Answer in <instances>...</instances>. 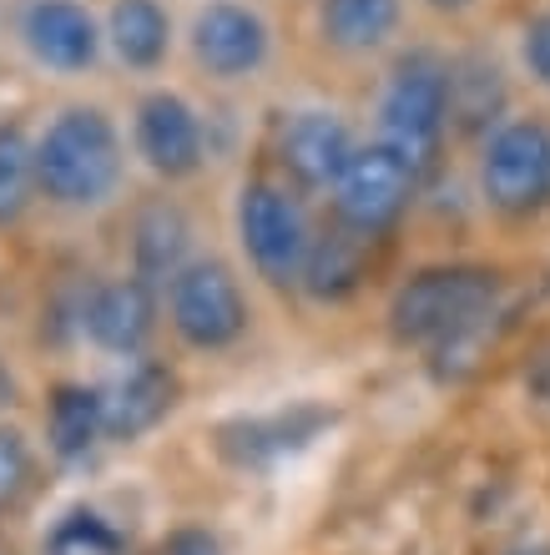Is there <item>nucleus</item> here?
Returning a JSON list of instances; mask_svg holds the SVG:
<instances>
[{
    "label": "nucleus",
    "instance_id": "obj_1",
    "mask_svg": "<svg viewBox=\"0 0 550 555\" xmlns=\"http://www.w3.org/2000/svg\"><path fill=\"white\" fill-rule=\"evenodd\" d=\"M500 298V273L490 268H424L394 293L389 323L405 344L424 349H464L490 323Z\"/></svg>",
    "mask_w": 550,
    "mask_h": 555
},
{
    "label": "nucleus",
    "instance_id": "obj_2",
    "mask_svg": "<svg viewBox=\"0 0 550 555\" xmlns=\"http://www.w3.org/2000/svg\"><path fill=\"white\" fill-rule=\"evenodd\" d=\"M36 172H41L46 197H56L66 207H91L121 177V142L116 127L97 112V106H72L46 127L41 146H36Z\"/></svg>",
    "mask_w": 550,
    "mask_h": 555
},
{
    "label": "nucleus",
    "instance_id": "obj_3",
    "mask_svg": "<svg viewBox=\"0 0 550 555\" xmlns=\"http://www.w3.org/2000/svg\"><path fill=\"white\" fill-rule=\"evenodd\" d=\"M445 117H449V66H439L430 51H414V56L399 61V72H394L389 91H384V112H379L384 146L399 152L414 172H424L439 152Z\"/></svg>",
    "mask_w": 550,
    "mask_h": 555
},
{
    "label": "nucleus",
    "instance_id": "obj_4",
    "mask_svg": "<svg viewBox=\"0 0 550 555\" xmlns=\"http://www.w3.org/2000/svg\"><path fill=\"white\" fill-rule=\"evenodd\" d=\"M238 233H243V248L253 258L273 288H289L304 278V258H308V228L304 212L293 207V197L273 182H253L238 197Z\"/></svg>",
    "mask_w": 550,
    "mask_h": 555
},
{
    "label": "nucleus",
    "instance_id": "obj_5",
    "mask_svg": "<svg viewBox=\"0 0 550 555\" xmlns=\"http://www.w3.org/2000/svg\"><path fill=\"white\" fill-rule=\"evenodd\" d=\"M414 167H409L399 152L389 146H359L354 157H348L344 177L333 182V207H338V218L344 228L363 237H379L389 233L399 212L409 207V192H414Z\"/></svg>",
    "mask_w": 550,
    "mask_h": 555
},
{
    "label": "nucleus",
    "instance_id": "obj_6",
    "mask_svg": "<svg viewBox=\"0 0 550 555\" xmlns=\"http://www.w3.org/2000/svg\"><path fill=\"white\" fill-rule=\"evenodd\" d=\"M172 323L192 349H228L247 328L238 278L222 263H188L172 278Z\"/></svg>",
    "mask_w": 550,
    "mask_h": 555
},
{
    "label": "nucleus",
    "instance_id": "obj_7",
    "mask_svg": "<svg viewBox=\"0 0 550 555\" xmlns=\"http://www.w3.org/2000/svg\"><path fill=\"white\" fill-rule=\"evenodd\" d=\"M485 197L500 212H536L550 197V132L540 121H510L490 137Z\"/></svg>",
    "mask_w": 550,
    "mask_h": 555
},
{
    "label": "nucleus",
    "instance_id": "obj_8",
    "mask_svg": "<svg viewBox=\"0 0 550 555\" xmlns=\"http://www.w3.org/2000/svg\"><path fill=\"white\" fill-rule=\"evenodd\" d=\"M137 146L142 157L152 162V172L162 177H188L197 172L203 162V127L192 117V106L172 91H157L146 96L142 112H137Z\"/></svg>",
    "mask_w": 550,
    "mask_h": 555
},
{
    "label": "nucleus",
    "instance_id": "obj_9",
    "mask_svg": "<svg viewBox=\"0 0 550 555\" xmlns=\"http://www.w3.org/2000/svg\"><path fill=\"white\" fill-rule=\"evenodd\" d=\"M192 51L213 76H247L268 56V30L243 5H207L192 21Z\"/></svg>",
    "mask_w": 550,
    "mask_h": 555
},
{
    "label": "nucleus",
    "instance_id": "obj_10",
    "mask_svg": "<svg viewBox=\"0 0 550 555\" xmlns=\"http://www.w3.org/2000/svg\"><path fill=\"white\" fill-rule=\"evenodd\" d=\"M283 167H289L304 188H333L344 177L348 157L359 152L348 127L329 112H298V117L283 127Z\"/></svg>",
    "mask_w": 550,
    "mask_h": 555
},
{
    "label": "nucleus",
    "instance_id": "obj_11",
    "mask_svg": "<svg viewBox=\"0 0 550 555\" xmlns=\"http://www.w3.org/2000/svg\"><path fill=\"white\" fill-rule=\"evenodd\" d=\"M26 46L41 66L87 72L97 61V21L72 0H36L26 11Z\"/></svg>",
    "mask_w": 550,
    "mask_h": 555
},
{
    "label": "nucleus",
    "instance_id": "obj_12",
    "mask_svg": "<svg viewBox=\"0 0 550 555\" xmlns=\"http://www.w3.org/2000/svg\"><path fill=\"white\" fill-rule=\"evenodd\" d=\"M106 404V435L112 439H137L146 429H157L167 420V410L177 404V379L172 369L162 364H137L131 374L112 384L102 395Z\"/></svg>",
    "mask_w": 550,
    "mask_h": 555
},
{
    "label": "nucleus",
    "instance_id": "obj_13",
    "mask_svg": "<svg viewBox=\"0 0 550 555\" xmlns=\"http://www.w3.org/2000/svg\"><path fill=\"white\" fill-rule=\"evenodd\" d=\"M152 288L142 278H121L97 288V298L87 304V334L112 353H137L152 334Z\"/></svg>",
    "mask_w": 550,
    "mask_h": 555
},
{
    "label": "nucleus",
    "instance_id": "obj_14",
    "mask_svg": "<svg viewBox=\"0 0 550 555\" xmlns=\"http://www.w3.org/2000/svg\"><path fill=\"white\" fill-rule=\"evenodd\" d=\"M329 414L319 410H293V414H273V420H238V424H222V454L232 465H268V460H283L289 450L308 444L319 435Z\"/></svg>",
    "mask_w": 550,
    "mask_h": 555
},
{
    "label": "nucleus",
    "instance_id": "obj_15",
    "mask_svg": "<svg viewBox=\"0 0 550 555\" xmlns=\"http://www.w3.org/2000/svg\"><path fill=\"white\" fill-rule=\"evenodd\" d=\"M97 435H106L102 395L81 389V384H61L56 399H51V450L61 460H81V454H91Z\"/></svg>",
    "mask_w": 550,
    "mask_h": 555
},
{
    "label": "nucleus",
    "instance_id": "obj_16",
    "mask_svg": "<svg viewBox=\"0 0 550 555\" xmlns=\"http://www.w3.org/2000/svg\"><path fill=\"white\" fill-rule=\"evenodd\" d=\"M182 253H188V218L177 207H146L137 222V278L162 283V278L182 273Z\"/></svg>",
    "mask_w": 550,
    "mask_h": 555
},
{
    "label": "nucleus",
    "instance_id": "obj_17",
    "mask_svg": "<svg viewBox=\"0 0 550 555\" xmlns=\"http://www.w3.org/2000/svg\"><path fill=\"white\" fill-rule=\"evenodd\" d=\"M112 46L127 66H157L167 56V15L157 0H116L112 5Z\"/></svg>",
    "mask_w": 550,
    "mask_h": 555
},
{
    "label": "nucleus",
    "instance_id": "obj_18",
    "mask_svg": "<svg viewBox=\"0 0 550 555\" xmlns=\"http://www.w3.org/2000/svg\"><path fill=\"white\" fill-rule=\"evenodd\" d=\"M399 26V0H329L323 5V36L338 51H374Z\"/></svg>",
    "mask_w": 550,
    "mask_h": 555
},
{
    "label": "nucleus",
    "instance_id": "obj_19",
    "mask_svg": "<svg viewBox=\"0 0 550 555\" xmlns=\"http://www.w3.org/2000/svg\"><path fill=\"white\" fill-rule=\"evenodd\" d=\"M363 233L344 228V233L323 237V243H308V258H304V283L314 298H344L363 273Z\"/></svg>",
    "mask_w": 550,
    "mask_h": 555
},
{
    "label": "nucleus",
    "instance_id": "obj_20",
    "mask_svg": "<svg viewBox=\"0 0 550 555\" xmlns=\"http://www.w3.org/2000/svg\"><path fill=\"white\" fill-rule=\"evenodd\" d=\"M506 106V87H500V72L485 66V61H464L449 72V117H460V127H485Z\"/></svg>",
    "mask_w": 550,
    "mask_h": 555
},
{
    "label": "nucleus",
    "instance_id": "obj_21",
    "mask_svg": "<svg viewBox=\"0 0 550 555\" xmlns=\"http://www.w3.org/2000/svg\"><path fill=\"white\" fill-rule=\"evenodd\" d=\"M41 172H36V146L26 142L21 127H0V228H11L30 207Z\"/></svg>",
    "mask_w": 550,
    "mask_h": 555
},
{
    "label": "nucleus",
    "instance_id": "obj_22",
    "mask_svg": "<svg viewBox=\"0 0 550 555\" xmlns=\"http://www.w3.org/2000/svg\"><path fill=\"white\" fill-rule=\"evenodd\" d=\"M51 555H121V535L106 526L102 515L76 511L51 530Z\"/></svg>",
    "mask_w": 550,
    "mask_h": 555
},
{
    "label": "nucleus",
    "instance_id": "obj_23",
    "mask_svg": "<svg viewBox=\"0 0 550 555\" xmlns=\"http://www.w3.org/2000/svg\"><path fill=\"white\" fill-rule=\"evenodd\" d=\"M26 469H30V454H26V444H21V435L0 429V505L26 485Z\"/></svg>",
    "mask_w": 550,
    "mask_h": 555
},
{
    "label": "nucleus",
    "instance_id": "obj_24",
    "mask_svg": "<svg viewBox=\"0 0 550 555\" xmlns=\"http://www.w3.org/2000/svg\"><path fill=\"white\" fill-rule=\"evenodd\" d=\"M525 66L550 87V15L530 21V30H525Z\"/></svg>",
    "mask_w": 550,
    "mask_h": 555
},
{
    "label": "nucleus",
    "instance_id": "obj_25",
    "mask_svg": "<svg viewBox=\"0 0 550 555\" xmlns=\"http://www.w3.org/2000/svg\"><path fill=\"white\" fill-rule=\"evenodd\" d=\"M167 555H222V545L207 530H177L167 541Z\"/></svg>",
    "mask_w": 550,
    "mask_h": 555
},
{
    "label": "nucleus",
    "instance_id": "obj_26",
    "mask_svg": "<svg viewBox=\"0 0 550 555\" xmlns=\"http://www.w3.org/2000/svg\"><path fill=\"white\" fill-rule=\"evenodd\" d=\"M530 389H536L540 399H550V353H540L536 369H530Z\"/></svg>",
    "mask_w": 550,
    "mask_h": 555
},
{
    "label": "nucleus",
    "instance_id": "obj_27",
    "mask_svg": "<svg viewBox=\"0 0 550 555\" xmlns=\"http://www.w3.org/2000/svg\"><path fill=\"white\" fill-rule=\"evenodd\" d=\"M506 555H550L546 545H515V551H506Z\"/></svg>",
    "mask_w": 550,
    "mask_h": 555
},
{
    "label": "nucleus",
    "instance_id": "obj_28",
    "mask_svg": "<svg viewBox=\"0 0 550 555\" xmlns=\"http://www.w3.org/2000/svg\"><path fill=\"white\" fill-rule=\"evenodd\" d=\"M5 389H11V379H5V369H0V399H5Z\"/></svg>",
    "mask_w": 550,
    "mask_h": 555
},
{
    "label": "nucleus",
    "instance_id": "obj_29",
    "mask_svg": "<svg viewBox=\"0 0 550 555\" xmlns=\"http://www.w3.org/2000/svg\"><path fill=\"white\" fill-rule=\"evenodd\" d=\"M435 5H464V0H435Z\"/></svg>",
    "mask_w": 550,
    "mask_h": 555
}]
</instances>
